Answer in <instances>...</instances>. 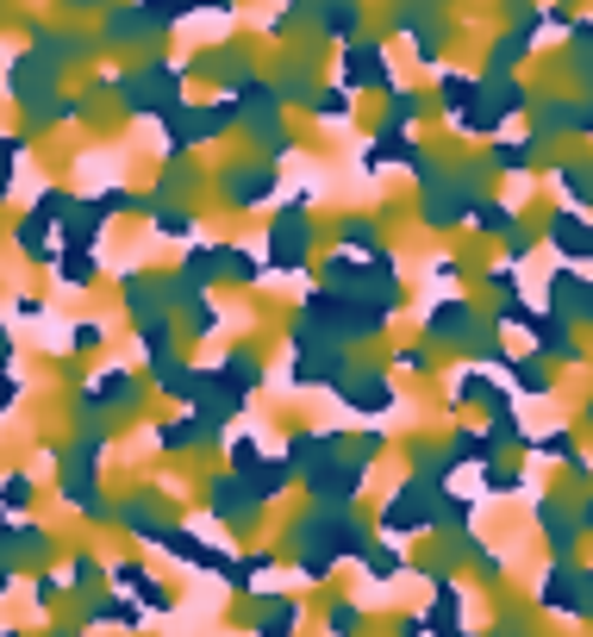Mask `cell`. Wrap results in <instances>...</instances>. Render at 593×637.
Returning <instances> with one entry per match:
<instances>
[{
	"mask_svg": "<svg viewBox=\"0 0 593 637\" xmlns=\"http://www.w3.org/2000/svg\"><path fill=\"white\" fill-rule=\"evenodd\" d=\"M431 332L463 344V337H469V306H438V313H431Z\"/></svg>",
	"mask_w": 593,
	"mask_h": 637,
	"instance_id": "cell-3",
	"label": "cell"
},
{
	"mask_svg": "<svg viewBox=\"0 0 593 637\" xmlns=\"http://www.w3.org/2000/svg\"><path fill=\"white\" fill-rule=\"evenodd\" d=\"M344 81H381V51L356 44V56H344Z\"/></svg>",
	"mask_w": 593,
	"mask_h": 637,
	"instance_id": "cell-2",
	"label": "cell"
},
{
	"mask_svg": "<svg viewBox=\"0 0 593 637\" xmlns=\"http://www.w3.org/2000/svg\"><path fill=\"white\" fill-rule=\"evenodd\" d=\"M475 219H481L488 231H506V226H513V213H506V206H475Z\"/></svg>",
	"mask_w": 593,
	"mask_h": 637,
	"instance_id": "cell-6",
	"label": "cell"
},
{
	"mask_svg": "<svg viewBox=\"0 0 593 637\" xmlns=\"http://www.w3.org/2000/svg\"><path fill=\"white\" fill-rule=\"evenodd\" d=\"M588 419H593V407H588Z\"/></svg>",
	"mask_w": 593,
	"mask_h": 637,
	"instance_id": "cell-9",
	"label": "cell"
},
{
	"mask_svg": "<svg viewBox=\"0 0 593 637\" xmlns=\"http://www.w3.org/2000/svg\"><path fill=\"white\" fill-rule=\"evenodd\" d=\"M531 332H538V344H544V357L581 362V344H575V332L563 326V319H531Z\"/></svg>",
	"mask_w": 593,
	"mask_h": 637,
	"instance_id": "cell-1",
	"label": "cell"
},
{
	"mask_svg": "<svg viewBox=\"0 0 593 637\" xmlns=\"http://www.w3.org/2000/svg\"><path fill=\"white\" fill-rule=\"evenodd\" d=\"M538 444H544V457H563V450H569V432H550V437H538Z\"/></svg>",
	"mask_w": 593,
	"mask_h": 637,
	"instance_id": "cell-7",
	"label": "cell"
},
{
	"mask_svg": "<svg viewBox=\"0 0 593 637\" xmlns=\"http://www.w3.org/2000/svg\"><path fill=\"white\" fill-rule=\"evenodd\" d=\"M475 88H481L475 76H444V106H450V113H463V106L475 101Z\"/></svg>",
	"mask_w": 593,
	"mask_h": 637,
	"instance_id": "cell-4",
	"label": "cell"
},
{
	"mask_svg": "<svg viewBox=\"0 0 593 637\" xmlns=\"http://www.w3.org/2000/svg\"><path fill=\"white\" fill-rule=\"evenodd\" d=\"M519 387H531V394H538V387H544V369H538V362H525V369H519Z\"/></svg>",
	"mask_w": 593,
	"mask_h": 637,
	"instance_id": "cell-8",
	"label": "cell"
},
{
	"mask_svg": "<svg viewBox=\"0 0 593 637\" xmlns=\"http://www.w3.org/2000/svg\"><path fill=\"white\" fill-rule=\"evenodd\" d=\"M494 163L500 169H525V163H531V144H494Z\"/></svg>",
	"mask_w": 593,
	"mask_h": 637,
	"instance_id": "cell-5",
	"label": "cell"
}]
</instances>
